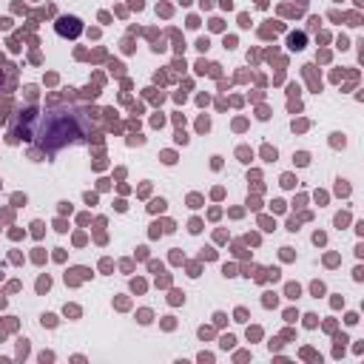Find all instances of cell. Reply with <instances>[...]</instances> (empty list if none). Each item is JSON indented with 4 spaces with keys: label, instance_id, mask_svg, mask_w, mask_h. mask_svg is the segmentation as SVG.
Masks as SVG:
<instances>
[{
    "label": "cell",
    "instance_id": "cell-1",
    "mask_svg": "<svg viewBox=\"0 0 364 364\" xmlns=\"http://www.w3.org/2000/svg\"><path fill=\"white\" fill-rule=\"evenodd\" d=\"M77 114L80 111H48V114H43L40 128L34 131V139L43 148H48V151H57V148L66 145V142L80 139L83 131H80V125H77Z\"/></svg>",
    "mask_w": 364,
    "mask_h": 364
},
{
    "label": "cell",
    "instance_id": "cell-2",
    "mask_svg": "<svg viewBox=\"0 0 364 364\" xmlns=\"http://www.w3.org/2000/svg\"><path fill=\"white\" fill-rule=\"evenodd\" d=\"M77 23H80V20H74V17H63L57 29H60V34H77V32H80Z\"/></svg>",
    "mask_w": 364,
    "mask_h": 364
}]
</instances>
